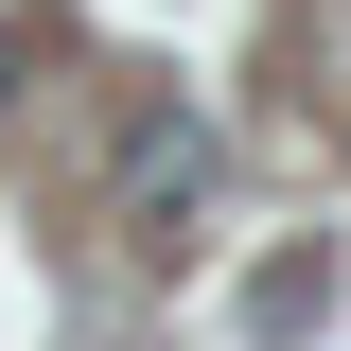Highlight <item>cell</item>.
<instances>
[{
  "mask_svg": "<svg viewBox=\"0 0 351 351\" xmlns=\"http://www.w3.org/2000/svg\"><path fill=\"white\" fill-rule=\"evenodd\" d=\"M193 211H211V123L193 106H141L123 123V228L141 246H193Z\"/></svg>",
  "mask_w": 351,
  "mask_h": 351,
  "instance_id": "cell-1",
  "label": "cell"
},
{
  "mask_svg": "<svg viewBox=\"0 0 351 351\" xmlns=\"http://www.w3.org/2000/svg\"><path fill=\"white\" fill-rule=\"evenodd\" d=\"M18 71H36V36H18V18H0V106H18Z\"/></svg>",
  "mask_w": 351,
  "mask_h": 351,
  "instance_id": "cell-2",
  "label": "cell"
}]
</instances>
